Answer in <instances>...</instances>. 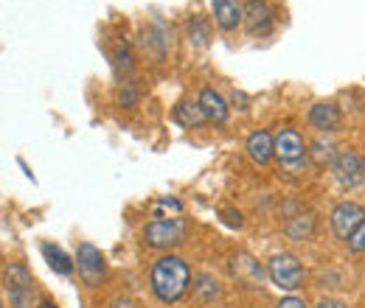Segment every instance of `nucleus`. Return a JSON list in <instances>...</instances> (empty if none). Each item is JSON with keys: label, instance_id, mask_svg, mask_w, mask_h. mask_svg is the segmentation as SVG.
Returning a JSON list of instances; mask_svg holds the SVG:
<instances>
[{"label": "nucleus", "instance_id": "obj_21", "mask_svg": "<svg viewBox=\"0 0 365 308\" xmlns=\"http://www.w3.org/2000/svg\"><path fill=\"white\" fill-rule=\"evenodd\" d=\"M113 65H115L118 70H124V73L133 70V53H130L127 45H118V48H115V53H113Z\"/></svg>", "mask_w": 365, "mask_h": 308}, {"label": "nucleus", "instance_id": "obj_28", "mask_svg": "<svg viewBox=\"0 0 365 308\" xmlns=\"http://www.w3.org/2000/svg\"><path fill=\"white\" fill-rule=\"evenodd\" d=\"M360 166H363V176H365V154L360 157Z\"/></svg>", "mask_w": 365, "mask_h": 308}, {"label": "nucleus", "instance_id": "obj_18", "mask_svg": "<svg viewBox=\"0 0 365 308\" xmlns=\"http://www.w3.org/2000/svg\"><path fill=\"white\" fill-rule=\"evenodd\" d=\"M312 157H315V166H320V169H326V166H331L334 163V157H337V149H334V143L331 140H315L312 143Z\"/></svg>", "mask_w": 365, "mask_h": 308}, {"label": "nucleus", "instance_id": "obj_6", "mask_svg": "<svg viewBox=\"0 0 365 308\" xmlns=\"http://www.w3.org/2000/svg\"><path fill=\"white\" fill-rule=\"evenodd\" d=\"M329 221H331V233H334L340 241H349L351 233L365 221V208L357 205V202H340V205L331 211Z\"/></svg>", "mask_w": 365, "mask_h": 308}, {"label": "nucleus", "instance_id": "obj_23", "mask_svg": "<svg viewBox=\"0 0 365 308\" xmlns=\"http://www.w3.org/2000/svg\"><path fill=\"white\" fill-rule=\"evenodd\" d=\"M220 216H222V221H225L228 227H233V230H239V227L245 224L242 213H239V211H233V208H220Z\"/></svg>", "mask_w": 365, "mask_h": 308}, {"label": "nucleus", "instance_id": "obj_11", "mask_svg": "<svg viewBox=\"0 0 365 308\" xmlns=\"http://www.w3.org/2000/svg\"><path fill=\"white\" fill-rule=\"evenodd\" d=\"M197 104L202 107V112H205V118H208V124H225L230 118V107L228 101L217 92L214 87H202L200 90V95H197Z\"/></svg>", "mask_w": 365, "mask_h": 308}, {"label": "nucleus", "instance_id": "obj_1", "mask_svg": "<svg viewBox=\"0 0 365 308\" xmlns=\"http://www.w3.org/2000/svg\"><path fill=\"white\" fill-rule=\"evenodd\" d=\"M188 283H191V269L178 255H160L152 264L149 286H152V294L160 303H166V306L178 303L182 294L188 292Z\"/></svg>", "mask_w": 365, "mask_h": 308}, {"label": "nucleus", "instance_id": "obj_13", "mask_svg": "<svg viewBox=\"0 0 365 308\" xmlns=\"http://www.w3.org/2000/svg\"><path fill=\"white\" fill-rule=\"evenodd\" d=\"M191 292H194V297H197L200 306H214V303H220V297H222V286H220V280H217L211 272H200V275L194 277Z\"/></svg>", "mask_w": 365, "mask_h": 308}, {"label": "nucleus", "instance_id": "obj_8", "mask_svg": "<svg viewBox=\"0 0 365 308\" xmlns=\"http://www.w3.org/2000/svg\"><path fill=\"white\" fill-rule=\"evenodd\" d=\"M230 275L236 277V283H242L245 289H259L264 283V266L259 264L253 255L247 253H233L230 255Z\"/></svg>", "mask_w": 365, "mask_h": 308}, {"label": "nucleus", "instance_id": "obj_25", "mask_svg": "<svg viewBox=\"0 0 365 308\" xmlns=\"http://www.w3.org/2000/svg\"><path fill=\"white\" fill-rule=\"evenodd\" d=\"M318 308H349L343 300H334V297H323L318 303Z\"/></svg>", "mask_w": 365, "mask_h": 308}, {"label": "nucleus", "instance_id": "obj_15", "mask_svg": "<svg viewBox=\"0 0 365 308\" xmlns=\"http://www.w3.org/2000/svg\"><path fill=\"white\" fill-rule=\"evenodd\" d=\"M43 258H46V264L51 266L56 275H62V277H71V272L76 269V261H71L68 253H65L62 247L51 244V241L43 244Z\"/></svg>", "mask_w": 365, "mask_h": 308}, {"label": "nucleus", "instance_id": "obj_27", "mask_svg": "<svg viewBox=\"0 0 365 308\" xmlns=\"http://www.w3.org/2000/svg\"><path fill=\"white\" fill-rule=\"evenodd\" d=\"M37 308H56V306H53L51 300H43V303H40V306H37Z\"/></svg>", "mask_w": 365, "mask_h": 308}, {"label": "nucleus", "instance_id": "obj_14", "mask_svg": "<svg viewBox=\"0 0 365 308\" xmlns=\"http://www.w3.org/2000/svg\"><path fill=\"white\" fill-rule=\"evenodd\" d=\"M340 121H343V115H340V110H337L334 104L320 101V104H315V107L309 110V124H312L318 132H337V129H340Z\"/></svg>", "mask_w": 365, "mask_h": 308}, {"label": "nucleus", "instance_id": "obj_10", "mask_svg": "<svg viewBox=\"0 0 365 308\" xmlns=\"http://www.w3.org/2000/svg\"><path fill=\"white\" fill-rule=\"evenodd\" d=\"M245 152L256 166H267L275 157V137L267 129H256L253 134H247Z\"/></svg>", "mask_w": 365, "mask_h": 308}, {"label": "nucleus", "instance_id": "obj_9", "mask_svg": "<svg viewBox=\"0 0 365 308\" xmlns=\"http://www.w3.org/2000/svg\"><path fill=\"white\" fill-rule=\"evenodd\" d=\"M275 17L267 0H247L245 3V28L250 37H267L273 31Z\"/></svg>", "mask_w": 365, "mask_h": 308}, {"label": "nucleus", "instance_id": "obj_22", "mask_svg": "<svg viewBox=\"0 0 365 308\" xmlns=\"http://www.w3.org/2000/svg\"><path fill=\"white\" fill-rule=\"evenodd\" d=\"M349 244V253H354V255H363L365 253V221L351 233V238L346 241Z\"/></svg>", "mask_w": 365, "mask_h": 308}, {"label": "nucleus", "instance_id": "obj_16", "mask_svg": "<svg viewBox=\"0 0 365 308\" xmlns=\"http://www.w3.org/2000/svg\"><path fill=\"white\" fill-rule=\"evenodd\" d=\"M175 121L185 127V129H200L202 124H208V118H205V112H202V107L194 101H180L178 107H175Z\"/></svg>", "mask_w": 365, "mask_h": 308}, {"label": "nucleus", "instance_id": "obj_5", "mask_svg": "<svg viewBox=\"0 0 365 308\" xmlns=\"http://www.w3.org/2000/svg\"><path fill=\"white\" fill-rule=\"evenodd\" d=\"M76 269H79V277L88 283V286H98L101 280H104V275H107V261H104V255H101V250L91 244V241H82L79 247H76Z\"/></svg>", "mask_w": 365, "mask_h": 308}, {"label": "nucleus", "instance_id": "obj_4", "mask_svg": "<svg viewBox=\"0 0 365 308\" xmlns=\"http://www.w3.org/2000/svg\"><path fill=\"white\" fill-rule=\"evenodd\" d=\"M307 143L295 129H281L275 134V157L289 174H298L307 166Z\"/></svg>", "mask_w": 365, "mask_h": 308}, {"label": "nucleus", "instance_id": "obj_12", "mask_svg": "<svg viewBox=\"0 0 365 308\" xmlns=\"http://www.w3.org/2000/svg\"><path fill=\"white\" fill-rule=\"evenodd\" d=\"M214 6V20L222 31H236L245 23V6L239 0H211Z\"/></svg>", "mask_w": 365, "mask_h": 308}, {"label": "nucleus", "instance_id": "obj_19", "mask_svg": "<svg viewBox=\"0 0 365 308\" xmlns=\"http://www.w3.org/2000/svg\"><path fill=\"white\" fill-rule=\"evenodd\" d=\"M138 98H140V92H138L135 82H124V85L118 87V104H121L124 110L138 107Z\"/></svg>", "mask_w": 365, "mask_h": 308}, {"label": "nucleus", "instance_id": "obj_17", "mask_svg": "<svg viewBox=\"0 0 365 308\" xmlns=\"http://www.w3.org/2000/svg\"><path fill=\"white\" fill-rule=\"evenodd\" d=\"M284 233H287L292 241H307V238L315 233V216H312V213H298V216L287 219Z\"/></svg>", "mask_w": 365, "mask_h": 308}, {"label": "nucleus", "instance_id": "obj_3", "mask_svg": "<svg viewBox=\"0 0 365 308\" xmlns=\"http://www.w3.org/2000/svg\"><path fill=\"white\" fill-rule=\"evenodd\" d=\"M185 238L182 219H155L143 227V244L152 250H175Z\"/></svg>", "mask_w": 365, "mask_h": 308}, {"label": "nucleus", "instance_id": "obj_2", "mask_svg": "<svg viewBox=\"0 0 365 308\" xmlns=\"http://www.w3.org/2000/svg\"><path fill=\"white\" fill-rule=\"evenodd\" d=\"M267 277L273 280L278 289L295 292V289H301L307 272H304V264L292 253H275L273 258L267 261Z\"/></svg>", "mask_w": 365, "mask_h": 308}, {"label": "nucleus", "instance_id": "obj_7", "mask_svg": "<svg viewBox=\"0 0 365 308\" xmlns=\"http://www.w3.org/2000/svg\"><path fill=\"white\" fill-rule=\"evenodd\" d=\"M331 174H334L337 185H340L343 191H354L360 182H365L360 157H357L351 149L337 152V157H334V163H331Z\"/></svg>", "mask_w": 365, "mask_h": 308}, {"label": "nucleus", "instance_id": "obj_26", "mask_svg": "<svg viewBox=\"0 0 365 308\" xmlns=\"http://www.w3.org/2000/svg\"><path fill=\"white\" fill-rule=\"evenodd\" d=\"M160 205H163V208H172V211H180V202H178V199H169V196L160 199Z\"/></svg>", "mask_w": 365, "mask_h": 308}, {"label": "nucleus", "instance_id": "obj_24", "mask_svg": "<svg viewBox=\"0 0 365 308\" xmlns=\"http://www.w3.org/2000/svg\"><path fill=\"white\" fill-rule=\"evenodd\" d=\"M275 308H307V303H304L301 297H292V294H289V297L278 300V306H275Z\"/></svg>", "mask_w": 365, "mask_h": 308}, {"label": "nucleus", "instance_id": "obj_20", "mask_svg": "<svg viewBox=\"0 0 365 308\" xmlns=\"http://www.w3.org/2000/svg\"><path fill=\"white\" fill-rule=\"evenodd\" d=\"M188 37H191L194 45H208V28H205V23H202L200 17H194V20L188 23Z\"/></svg>", "mask_w": 365, "mask_h": 308}]
</instances>
